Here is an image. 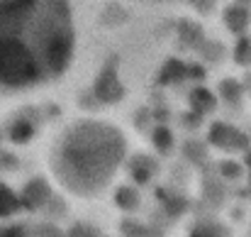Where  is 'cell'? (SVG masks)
I'll use <instances>...</instances> for the list:
<instances>
[{
    "mask_svg": "<svg viewBox=\"0 0 251 237\" xmlns=\"http://www.w3.org/2000/svg\"><path fill=\"white\" fill-rule=\"evenodd\" d=\"M74 47L69 0H0V98L56 83L74 59Z\"/></svg>",
    "mask_w": 251,
    "mask_h": 237,
    "instance_id": "1",
    "label": "cell"
},
{
    "mask_svg": "<svg viewBox=\"0 0 251 237\" xmlns=\"http://www.w3.org/2000/svg\"><path fill=\"white\" fill-rule=\"evenodd\" d=\"M125 135L105 120L83 118L69 122L51 142L49 174L61 191L76 198H95L107 191L125 164Z\"/></svg>",
    "mask_w": 251,
    "mask_h": 237,
    "instance_id": "2",
    "label": "cell"
},
{
    "mask_svg": "<svg viewBox=\"0 0 251 237\" xmlns=\"http://www.w3.org/2000/svg\"><path fill=\"white\" fill-rule=\"evenodd\" d=\"M247 237H251V230H249V235H247Z\"/></svg>",
    "mask_w": 251,
    "mask_h": 237,
    "instance_id": "3",
    "label": "cell"
}]
</instances>
